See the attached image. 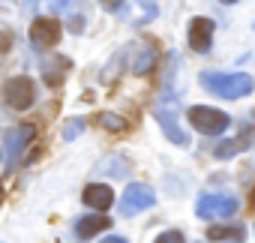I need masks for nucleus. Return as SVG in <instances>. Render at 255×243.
I'll return each mask as SVG.
<instances>
[{
  "instance_id": "6e6552de",
  "label": "nucleus",
  "mask_w": 255,
  "mask_h": 243,
  "mask_svg": "<svg viewBox=\"0 0 255 243\" xmlns=\"http://www.w3.org/2000/svg\"><path fill=\"white\" fill-rule=\"evenodd\" d=\"M186 39H189V48H192V51L204 54V51L210 48V42H213V21L204 18V15L192 18V21H189V30H186Z\"/></svg>"
},
{
  "instance_id": "1a4fd4ad",
  "label": "nucleus",
  "mask_w": 255,
  "mask_h": 243,
  "mask_svg": "<svg viewBox=\"0 0 255 243\" xmlns=\"http://www.w3.org/2000/svg\"><path fill=\"white\" fill-rule=\"evenodd\" d=\"M36 135V129L30 126V123H21V126H15V129H9L6 132V162L15 168V162H18V156L24 153V147L30 144V138Z\"/></svg>"
},
{
  "instance_id": "20e7f679",
  "label": "nucleus",
  "mask_w": 255,
  "mask_h": 243,
  "mask_svg": "<svg viewBox=\"0 0 255 243\" xmlns=\"http://www.w3.org/2000/svg\"><path fill=\"white\" fill-rule=\"evenodd\" d=\"M3 99H6L9 108L27 111V108L33 105V99H36V84H33L27 75H15V78H9V81L3 84Z\"/></svg>"
},
{
  "instance_id": "a211bd4d",
  "label": "nucleus",
  "mask_w": 255,
  "mask_h": 243,
  "mask_svg": "<svg viewBox=\"0 0 255 243\" xmlns=\"http://www.w3.org/2000/svg\"><path fill=\"white\" fill-rule=\"evenodd\" d=\"M72 6V0H51V9H57V12H66Z\"/></svg>"
},
{
  "instance_id": "39448f33",
  "label": "nucleus",
  "mask_w": 255,
  "mask_h": 243,
  "mask_svg": "<svg viewBox=\"0 0 255 243\" xmlns=\"http://www.w3.org/2000/svg\"><path fill=\"white\" fill-rule=\"evenodd\" d=\"M153 204H156V192L147 183H129L126 192L120 195V213L123 216H135V213H141Z\"/></svg>"
},
{
  "instance_id": "f8f14e48",
  "label": "nucleus",
  "mask_w": 255,
  "mask_h": 243,
  "mask_svg": "<svg viewBox=\"0 0 255 243\" xmlns=\"http://www.w3.org/2000/svg\"><path fill=\"white\" fill-rule=\"evenodd\" d=\"M207 240H243V231L240 228H228V225H216V228H207Z\"/></svg>"
},
{
  "instance_id": "ddd939ff",
  "label": "nucleus",
  "mask_w": 255,
  "mask_h": 243,
  "mask_svg": "<svg viewBox=\"0 0 255 243\" xmlns=\"http://www.w3.org/2000/svg\"><path fill=\"white\" fill-rule=\"evenodd\" d=\"M246 138H249V132H246L243 138H237V141H225V144H219V147H216V156H219V159H225V156H231V153H237V150H243V144H246Z\"/></svg>"
},
{
  "instance_id": "f257e3e1",
  "label": "nucleus",
  "mask_w": 255,
  "mask_h": 243,
  "mask_svg": "<svg viewBox=\"0 0 255 243\" xmlns=\"http://www.w3.org/2000/svg\"><path fill=\"white\" fill-rule=\"evenodd\" d=\"M201 87H207L219 99H240V96L252 93L255 81L246 72H204L201 75Z\"/></svg>"
},
{
  "instance_id": "423d86ee",
  "label": "nucleus",
  "mask_w": 255,
  "mask_h": 243,
  "mask_svg": "<svg viewBox=\"0 0 255 243\" xmlns=\"http://www.w3.org/2000/svg\"><path fill=\"white\" fill-rule=\"evenodd\" d=\"M153 114H156V120H159V126H162V132L168 135V141H174V144H180V147H189V135L177 126V105L174 102H156V108H153Z\"/></svg>"
},
{
  "instance_id": "4be33fe9",
  "label": "nucleus",
  "mask_w": 255,
  "mask_h": 243,
  "mask_svg": "<svg viewBox=\"0 0 255 243\" xmlns=\"http://www.w3.org/2000/svg\"><path fill=\"white\" fill-rule=\"evenodd\" d=\"M0 159H3V150H0Z\"/></svg>"
},
{
  "instance_id": "f3484780",
  "label": "nucleus",
  "mask_w": 255,
  "mask_h": 243,
  "mask_svg": "<svg viewBox=\"0 0 255 243\" xmlns=\"http://www.w3.org/2000/svg\"><path fill=\"white\" fill-rule=\"evenodd\" d=\"M99 3H102V6H105L108 12H117V9L123 6V0H99Z\"/></svg>"
},
{
  "instance_id": "2eb2a0df",
  "label": "nucleus",
  "mask_w": 255,
  "mask_h": 243,
  "mask_svg": "<svg viewBox=\"0 0 255 243\" xmlns=\"http://www.w3.org/2000/svg\"><path fill=\"white\" fill-rule=\"evenodd\" d=\"M81 129H84V120H78V117H75V120H69V126L63 129V138H66V141H72V138H78V132H81Z\"/></svg>"
},
{
  "instance_id": "9b49d317",
  "label": "nucleus",
  "mask_w": 255,
  "mask_h": 243,
  "mask_svg": "<svg viewBox=\"0 0 255 243\" xmlns=\"http://www.w3.org/2000/svg\"><path fill=\"white\" fill-rule=\"evenodd\" d=\"M105 228H111V219H105V216H84V219H78V237H93V234H99V231H105Z\"/></svg>"
},
{
  "instance_id": "9d476101",
  "label": "nucleus",
  "mask_w": 255,
  "mask_h": 243,
  "mask_svg": "<svg viewBox=\"0 0 255 243\" xmlns=\"http://www.w3.org/2000/svg\"><path fill=\"white\" fill-rule=\"evenodd\" d=\"M81 198H84V204L93 207V210H108L111 201H114V192H111V186H105V183H90Z\"/></svg>"
},
{
  "instance_id": "f03ea898",
  "label": "nucleus",
  "mask_w": 255,
  "mask_h": 243,
  "mask_svg": "<svg viewBox=\"0 0 255 243\" xmlns=\"http://www.w3.org/2000/svg\"><path fill=\"white\" fill-rule=\"evenodd\" d=\"M186 120H189V123H192L201 135H219V132H225L228 123H231V117H228L225 111L207 108V105H192V108L186 111Z\"/></svg>"
},
{
  "instance_id": "6ab92c4d",
  "label": "nucleus",
  "mask_w": 255,
  "mask_h": 243,
  "mask_svg": "<svg viewBox=\"0 0 255 243\" xmlns=\"http://www.w3.org/2000/svg\"><path fill=\"white\" fill-rule=\"evenodd\" d=\"M102 243H126V237H120V234H111V237H105Z\"/></svg>"
},
{
  "instance_id": "412c9836",
  "label": "nucleus",
  "mask_w": 255,
  "mask_h": 243,
  "mask_svg": "<svg viewBox=\"0 0 255 243\" xmlns=\"http://www.w3.org/2000/svg\"><path fill=\"white\" fill-rule=\"evenodd\" d=\"M222 3H225V6H231V3H237V0H222Z\"/></svg>"
},
{
  "instance_id": "4468645a",
  "label": "nucleus",
  "mask_w": 255,
  "mask_h": 243,
  "mask_svg": "<svg viewBox=\"0 0 255 243\" xmlns=\"http://www.w3.org/2000/svg\"><path fill=\"white\" fill-rule=\"evenodd\" d=\"M96 123H99V126H105V129H111V132H120V129L126 126L117 114H99V117H96Z\"/></svg>"
},
{
  "instance_id": "aec40b11",
  "label": "nucleus",
  "mask_w": 255,
  "mask_h": 243,
  "mask_svg": "<svg viewBox=\"0 0 255 243\" xmlns=\"http://www.w3.org/2000/svg\"><path fill=\"white\" fill-rule=\"evenodd\" d=\"M9 42H12L9 36H0V51H9Z\"/></svg>"
},
{
  "instance_id": "7ed1b4c3",
  "label": "nucleus",
  "mask_w": 255,
  "mask_h": 243,
  "mask_svg": "<svg viewBox=\"0 0 255 243\" xmlns=\"http://www.w3.org/2000/svg\"><path fill=\"white\" fill-rule=\"evenodd\" d=\"M237 210V198L225 195V192H204L195 204L198 219H228Z\"/></svg>"
},
{
  "instance_id": "dca6fc26",
  "label": "nucleus",
  "mask_w": 255,
  "mask_h": 243,
  "mask_svg": "<svg viewBox=\"0 0 255 243\" xmlns=\"http://www.w3.org/2000/svg\"><path fill=\"white\" fill-rule=\"evenodd\" d=\"M153 243H186V237H183L180 231H162Z\"/></svg>"
},
{
  "instance_id": "0eeeda50",
  "label": "nucleus",
  "mask_w": 255,
  "mask_h": 243,
  "mask_svg": "<svg viewBox=\"0 0 255 243\" xmlns=\"http://www.w3.org/2000/svg\"><path fill=\"white\" fill-rule=\"evenodd\" d=\"M60 33H63V27L57 18H36L30 27V42L36 48H54L60 42Z\"/></svg>"
}]
</instances>
